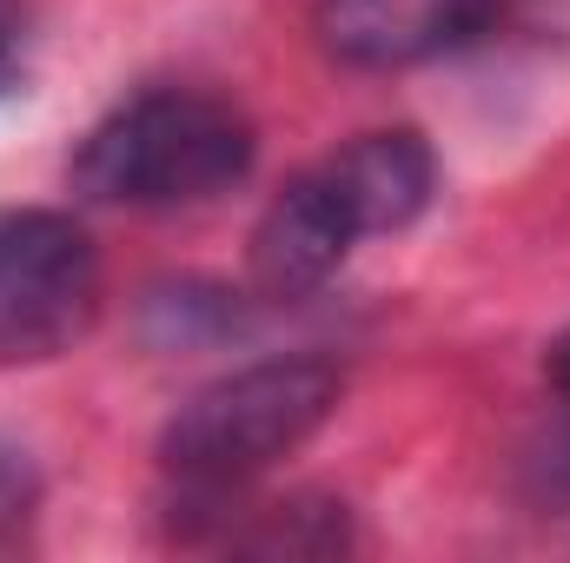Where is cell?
<instances>
[{"instance_id":"277c9868","label":"cell","mask_w":570,"mask_h":563,"mask_svg":"<svg viewBox=\"0 0 570 563\" xmlns=\"http://www.w3.org/2000/svg\"><path fill=\"white\" fill-rule=\"evenodd\" d=\"M100 253L73 213L0 206V365H47L100 318Z\"/></svg>"},{"instance_id":"6da1fadb","label":"cell","mask_w":570,"mask_h":563,"mask_svg":"<svg viewBox=\"0 0 570 563\" xmlns=\"http://www.w3.org/2000/svg\"><path fill=\"white\" fill-rule=\"evenodd\" d=\"M438 199V152L412 127H379L352 146L325 152L318 166L292 172L253 226V292L305 298L332 279L358 239L405 233Z\"/></svg>"},{"instance_id":"52a82bcc","label":"cell","mask_w":570,"mask_h":563,"mask_svg":"<svg viewBox=\"0 0 570 563\" xmlns=\"http://www.w3.org/2000/svg\"><path fill=\"white\" fill-rule=\"evenodd\" d=\"M27 80V60H20V7L0 0V100Z\"/></svg>"},{"instance_id":"3957f363","label":"cell","mask_w":570,"mask_h":563,"mask_svg":"<svg viewBox=\"0 0 570 563\" xmlns=\"http://www.w3.org/2000/svg\"><path fill=\"white\" fill-rule=\"evenodd\" d=\"M345 372L318 352L253 358L213 385H199L159 431V471L179 484V504H219L292 457L338 412Z\"/></svg>"},{"instance_id":"7a4b0ae2","label":"cell","mask_w":570,"mask_h":563,"mask_svg":"<svg viewBox=\"0 0 570 563\" xmlns=\"http://www.w3.org/2000/svg\"><path fill=\"white\" fill-rule=\"evenodd\" d=\"M253 159L259 134L233 100L199 87H146L87 127V140L67 159V179L94 206L179 213L233 192Z\"/></svg>"},{"instance_id":"ba28073f","label":"cell","mask_w":570,"mask_h":563,"mask_svg":"<svg viewBox=\"0 0 570 563\" xmlns=\"http://www.w3.org/2000/svg\"><path fill=\"white\" fill-rule=\"evenodd\" d=\"M551 385H558V392L570 398V332L558 338V345H551Z\"/></svg>"},{"instance_id":"5b68a950","label":"cell","mask_w":570,"mask_h":563,"mask_svg":"<svg viewBox=\"0 0 570 563\" xmlns=\"http://www.w3.org/2000/svg\"><path fill=\"white\" fill-rule=\"evenodd\" d=\"M498 7L504 0H318L312 27L332 60L365 73H399L471 47L498 20Z\"/></svg>"},{"instance_id":"8992f818","label":"cell","mask_w":570,"mask_h":563,"mask_svg":"<svg viewBox=\"0 0 570 563\" xmlns=\"http://www.w3.org/2000/svg\"><path fill=\"white\" fill-rule=\"evenodd\" d=\"M33 504H40V471H33V457L0 437V551L20 537V524L33 517Z\"/></svg>"}]
</instances>
